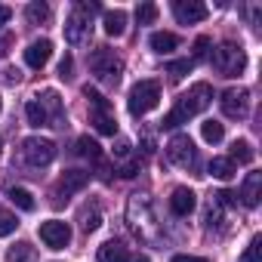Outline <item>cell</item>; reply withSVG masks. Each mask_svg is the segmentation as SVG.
Returning a JSON list of instances; mask_svg holds the SVG:
<instances>
[{
    "label": "cell",
    "instance_id": "8fae6325",
    "mask_svg": "<svg viewBox=\"0 0 262 262\" xmlns=\"http://www.w3.org/2000/svg\"><path fill=\"white\" fill-rule=\"evenodd\" d=\"M90 31H93V25H90V16L83 13V10H77L74 7V13L65 19V40L68 43H83L86 37H90Z\"/></svg>",
    "mask_w": 262,
    "mask_h": 262
},
{
    "label": "cell",
    "instance_id": "8d00e7d4",
    "mask_svg": "<svg viewBox=\"0 0 262 262\" xmlns=\"http://www.w3.org/2000/svg\"><path fill=\"white\" fill-rule=\"evenodd\" d=\"M210 37H198L194 40V59H207V53H210Z\"/></svg>",
    "mask_w": 262,
    "mask_h": 262
},
{
    "label": "cell",
    "instance_id": "f546056e",
    "mask_svg": "<svg viewBox=\"0 0 262 262\" xmlns=\"http://www.w3.org/2000/svg\"><path fill=\"white\" fill-rule=\"evenodd\" d=\"M155 19H158V7L155 4H139L136 7V22L139 25H151Z\"/></svg>",
    "mask_w": 262,
    "mask_h": 262
},
{
    "label": "cell",
    "instance_id": "ac0fdd59",
    "mask_svg": "<svg viewBox=\"0 0 262 262\" xmlns=\"http://www.w3.org/2000/svg\"><path fill=\"white\" fill-rule=\"evenodd\" d=\"M133 256H129V250L120 244V241H108L99 247V262H129Z\"/></svg>",
    "mask_w": 262,
    "mask_h": 262
},
{
    "label": "cell",
    "instance_id": "ee69618b",
    "mask_svg": "<svg viewBox=\"0 0 262 262\" xmlns=\"http://www.w3.org/2000/svg\"><path fill=\"white\" fill-rule=\"evenodd\" d=\"M0 148H4V139H0Z\"/></svg>",
    "mask_w": 262,
    "mask_h": 262
},
{
    "label": "cell",
    "instance_id": "7bdbcfd3",
    "mask_svg": "<svg viewBox=\"0 0 262 262\" xmlns=\"http://www.w3.org/2000/svg\"><path fill=\"white\" fill-rule=\"evenodd\" d=\"M0 111H4V99H0Z\"/></svg>",
    "mask_w": 262,
    "mask_h": 262
},
{
    "label": "cell",
    "instance_id": "30bf717a",
    "mask_svg": "<svg viewBox=\"0 0 262 262\" xmlns=\"http://www.w3.org/2000/svg\"><path fill=\"white\" fill-rule=\"evenodd\" d=\"M40 241H43L50 250H65V247L71 244V228H68V222H62V219L43 222V225H40Z\"/></svg>",
    "mask_w": 262,
    "mask_h": 262
},
{
    "label": "cell",
    "instance_id": "ab89813d",
    "mask_svg": "<svg viewBox=\"0 0 262 262\" xmlns=\"http://www.w3.org/2000/svg\"><path fill=\"white\" fill-rule=\"evenodd\" d=\"M114 155H117V158H126V155H129V142H126V139H117Z\"/></svg>",
    "mask_w": 262,
    "mask_h": 262
},
{
    "label": "cell",
    "instance_id": "4316f807",
    "mask_svg": "<svg viewBox=\"0 0 262 262\" xmlns=\"http://www.w3.org/2000/svg\"><path fill=\"white\" fill-rule=\"evenodd\" d=\"M77 155H80V158H90L93 164L102 161V148H99V142H93L90 136H80V139H77Z\"/></svg>",
    "mask_w": 262,
    "mask_h": 262
},
{
    "label": "cell",
    "instance_id": "603a6c76",
    "mask_svg": "<svg viewBox=\"0 0 262 262\" xmlns=\"http://www.w3.org/2000/svg\"><path fill=\"white\" fill-rule=\"evenodd\" d=\"M253 158H256V151H253V145L247 142V139H234L231 142V164L237 161V164H253Z\"/></svg>",
    "mask_w": 262,
    "mask_h": 262
},
{
    "label": "cell",
    "instance_id": "cb8c5ba5",
    "mask_svg": "<svg viewBox=\"0 0 262 262\" xmlns=\"http://www.w3.org/2000/svg\"><path fill=\"white\" fill-rule=\"evenodd\" d=\"M201 136H204V142L219 145V142L225 139V126H222L219 120H204V123H201Z\"/></svg>",
    "mask_w": 262,
    "mask_h": 262
},
{
    "label": "cell",
    "instance_id": "d6a6232c",
    "mask_svg": "<svg viewBox=\"0 0 262 262\" xmlns=\"http://www.w3.org/2000/svg\"><path fill=\"white\" fill-rule=\"evenodd\" d=\"M204 222H207V228H219V225H222V210H219V204H216V201L210 204V210H207Z\"/></svg>",
    "mask_w": 262,
    "mask_h": 262
},
{
    "label": "cell",
    "instance_id": "836d02e7",
    "mask_svg": "<svg viewBox=\"0 0 262 262\" xmlns=\"http://www.w3.org/2000/svg\"><path fill=\"white\" fill-rule=\"evenodd\" d=\"M80 225H83V231H86V234H90V231H96V228L102 225V216H99V210H93V213H83V222H80Z\"/></svg>",
    "mask_w": 262,
    "mask_h": 262
},
{
    "label": "cell",
    "instance_id": "2e32d148",
    "mask_svg": "<svg viewBox=\"0 0 262 262\" xmlns=\"http://www.w3.org/2000/svg\"><path fill=\"white\" fill-rule=\"evenodd\" d=\"M34 99L47 108L50 123H53V126H62V99H59V93H56V90H43V93L34 96Z\"/></svg>",
    "mask_w": 262,
    "mask_h": 262
},
{
    "label": "cell",
    "instance_id": "e575fe53",
    "mask_svg": "<svg viewBox=\"0 0 262 262\" xmlns=\"http://www.w3.org/2000/svg\"><path fill=\"white\" fill-rule=\"evenodd\" d=\"M213 201H216L219 207H237V194H234V191H228V188H222Z\"/></svg>",
    "mask_w": 262,
    "mask_h": 262
},
{
    "label": "cell",
    "instance_id": "484cf974",
    "mask_svg": "<svg viewBox=\"0 0 262 262\" xmlns=\"http://www.w3.org/2000/svg\"><path fill=\"white\" fill-rule=\"evenodd\" d=\"M207 170H210V176H213V179H222V182H228V179L234 176V164H231L228 158H213Z\"/></svg>",
    "mask_w": 262,
    "mask_h": 262
},
{
    "label": "cell",
    "instance_id": "f35d334b",
    "mask_svg": "<svg viewBox=\"0 0 262 262\" xmlns=\"http://www.w3.org/2000/svg\"><path fill=\"white\" fill-rule=\"evenodd\" d=\"M173 262H210L207 256H191V253H176Z\"/></svg>",
    "mask_w": 262,
    "mask_h": 262
},
{
    "label": "cell",
    "instance_id": "ba28073f",
    "mask_svg": "<svg viewBox=\"0 0 262 262\" xmlns=\"http://www.w3.org/2000/svg\"><path fill=\"white\" fill-rule=\"evenodd\" d=\"M167 161L176 164V167H182V170H191V167L198 164V148H194V142H191L188 133H179V136L170 139V145H167Z\"/></svg>",
    "mask_w": 262,
    "mask_h": 262
},
{
    "label": "cell",
    "instance_id": "f1b7e54d",
    "mask_svg": "<svg viewBox=\"0 0 262 262\" xmlns=\"http://www.w3.org/2000/svg\"><path fill=\"white\" fill-rule=\"evenodd\" d=\"M16 225H19V219H16L7 207H0V237H10V234L16 231Z\"/></svg>",
    "mask_w": 262,
    "mask_h": 262
},
{
    "label": "cell",
    "instance_id": "60d3db41",
    "mask_svg": "<svg viewBox=\"0 0 262 262\" xmlns=\"http://www.w3.org/2000/svg\"><path fill=\"white\" fill-rule=\"evenodd\" d=\"M10 16H13V10L0 4V25H7V22H10Z\"/></svg>",
    "mask_w": 262,
    "mask_h": 262
},
{
    "label": "cell",
    "instance_id": "5bb4252c",
    "mask_svg": "<svg viewBox=\"0 0 262 262\" xmlns=\"http://www.w3.org/2000/svg\"><path fill=\"white\" fill-rule=\"evenodd\" d=\"M194 204H198V198H194L191 188H185V185L173 188V194H170V210H173L176 216H188V213L194 210Z\"/></svg>",
    "mask_w": 262,
    "mask_h": 262
},
{
    "label": "cell",
    "instance_id": "9a60e30c",
    "mask_svg": "<svg viewBox=\"0 0 262 262\" xmlns=\"http://www.w3.org/2000/svg\"><path fill=\"white\" fill-rule=\"evenodd\" d=\"M50 56H53V43H50V40H34V43L25 50L28 68H43V65L50 62Z\"/></svg>",
    "mask_w": 262,
    "mask_h": 262
},
{
    "label": "cell",
    "instance_id": "8992f818",
    "mask_svg": "<svg viewBox=\"0 0 262 262\" xmlns=\"http://www.w3.org/2000/svg\"><path fill=\"white\" fill-rule=\"evenodd\" d=\"M90 68H93V74H96L99 80H105V83H117L120 74H123V62H120V59L114 56V50H108V47L93 50Z\"/></svg>",
    "mask_w": 262,
    "mask_h": 262
},
{
    "label": "cell",
    "instance_id": "4dcf8cb0",
    "mask_svg": "<svg viewBox=\"0 0 262 262\" xmlns=\"http://www.w3.org/2000/svg\"><path fill=\"white\" fill-rule=\"evenodd\" d=\"M241 262H262V237H253L241 256Z\"/></svg>",
    "mask_w": 262,
    "mask_h": 262
},
{
    "label": "cell",
    "instance_id": "5b68a950",
    "mask_svg": "<svg viewBox=\"0 0 262 262\" xmlns=\"http://www.w3.org/2000/svg\"><path fill=\"white\" fill-rule=\"evenodd\" d=\"M158 102H161V83L158 80H139L133 90H129V114L133 117H142V114H148L151 108H158Z\"/></svg>",
    "mask_w": 262,
    "mask_h": 262
},
{
    "label": "cell",
    "instance_id": "3957f363",
    "mask_svg": "<svg viewBox=\"0 0 262 262\" xmlns=\"http://www.w3.org/2000/svg\"><path fill=\"white\" fill-rule=\"evenodd\" d=\"M126 216H129V225H133V231H136L139 237H145V241H158V231L151 228V225H158V219H155L151 204L145 201V194H133Z\"/></svg>",
    "mask_w": 262,
    "mask_h": 262
},
{
    "label": "cell",
    "instance_id": "1f68e13d",
    "mask_svg": "<svg viewBox=\"0 0 262 262\" xmlns=\"http://www.w3.org/2000/svg\"><path fill=\"white\" fill-rule=\"evenodd\" d=\"M191 65H194L191 59H176V62H170V65H167V74L179 80V77H185V74L191 71Z\"/></svg>",
    "mask_w": 262,
    "mask_h": 262
},
{
    "label": "cell",
    "instance_id": "277c9868",
    "mask_svg": "<svg viewBox=\"0 0 262 262\" xmlns=\"http://www.w3.org/2000/svg\"><path fill=\"white\" fill-rule=\"evenodd\" d=\"M213 68H216L219 74H225V77H237V74L247 68V53L241 50V43L225 40V43H219L216 53H213Z\"/></svg>",
    "mask_w": 262,
    "mask_h": 262
},
{
    "label": "cell",
    "instance_id": "e0dca14e",
    "mask_svg": "<svg viewBox=\"0 0 262 262\" xmlns=\"http://www.w3.org/2000/svg\"><path fill=\"white\" fill-rule=\"evenodd\" d=\"M259 191H262V173H247L244 188H241L244 204H247V207H259V198H262Z\"/></svg>",
    "mask_w": 262,
    "mask_h": 262
},
{
    "label": "cell",
    "instance_id": "4fadbf2b",
    "mask_svg": "<svg viewBox=\"0 0 262 262\" xmlns=\"http://www.w3.org/2000/svg\"><path fill=\"white\" fill-rule=\"evenodd\" d=\"M173 16L182 25H191V22L207 19V7L201 4V0H173Z\"/></svg>",
    "mask_w": 262,
    "mask_h": 262
},
{
    "label": "cell",
    "instance_id": "52a82bcc",
    "mask_svg": "<svg viewBox=\"0 0 262 262\" xmlns=\"http://www.w3.org/2000/svg\"><path fill=\"white\" fill-rule=\"evenodd\" d=\"M56 158V145L53 139H43V136H28L22 142V161L31 167V170H43L47 164H53Z\"/></svg>",
    "mask_w": 262,
    "mask_h": 262
},
{
    "label": "cell",
    "instance_id": "d590c367",
    "mask_svg": "<svg viewBox=\"0 0 262 262\" xmlns=\"http://www.w3.org/2000/svg\"><path fill=\"white\" fill-rule=\"evenodd\" d=\"M136 173H139V161H126L123 167H117V176L120 179H133Z\"/></svg>",
    "mask_w": 262,
    "mask_h": 262
},
{
    "label": "cell",
    "instance_id": "83f0119b",
    "mask_svg": "<svg viewBox=\"0 0 262 262\" xmlns=\"http://www.w3.org/2000/svg\"><path fill=\"white\" fill-rule=\"evenodd\" d=\"M25 16H28L31 25H43V22L50 19V7H47V4H28Z\"/></svg>",
    "mask_w": 262,
    "mask_h": 262
},
{
    "label": "cell",
    "instance_id": "7c38bea8",
    "mask_svg": "<svg viewBox=\"0 0 262 262\" xmlns=\"http://www.w3.org/2000/svg\"><path fill=\"white\" fill-rule=\"evenodd\" d=\"M86 182H90V173H83V170H65L62 179H59V185H56L59 201H62V198H71V194H77V191H83Z\"/></svg>",
    "mask_w": 262,
    "mask_h": 262
},
{
    "label": "cell",
    "instance_id": "7a4b0ae2",
    "mask_svg": "<svg viewBox=\"0 0 262 262\" xmlns=\"http://www.w3.org/2000/svg\"><path fill=\"white\" fill-rule=\"evenodd\" d=\"M83 96H86V102H90V120H93V126L99 129L102 136H114V133H117V120H114V111H111L108 99H105L102 93L90 90V86H83Z\"/></svg>",
    "mask_w": 262,
    "mask_h": 262
},
{
    "label": "cell",
    "instance_id": "b9f144b4",
    "mask_svg": "<svg viewBox=\"0 0 262 262\" xmlns=\"http://www.w3.org/2000/svg\"><path fill=\"white\" fill-rule=\"evenodd\" d=\"M129 262H151V259H148V256H133Z\"/></svg>",
    "mask_w": 262,
    "mask_h": 262
},
{
    "label": "cell",
    "instance_id": "9c48e42d",
    "mask_svg": "<svg viewBox=\"0 0 262 262\" xmlns=\"http://www.w3.org/2000/svg\"><path fill=\"white\" fill-rule=\"evenodd\" d=\"M219 108H222L225 117L244 120V117L250 114V93L241 90V86H231V90H225V93L219 96Z\"/></svg>",
    "mask_w": 262,
    "mask_h": 262
},
{
    "label": "cell",
    "instance_id": "d6986e66",
    "mask_svg": "<svg viewBox=\"0 0 262 262\" xmlns=\"http://www.w3.org/2000/svg\"><path fill=\"white\" fill-rule=\"evenodd\" d=\"M148 43H151V50H155V53H161V56H170V53L179 47V37H176V34H170V31H155Z\"/></svg>",
    "mask_w": 262,
    "mask_h": 262
},
{
    "label": "cell",
    "instance_id": "7402d4cb",
    "mask_svg": "<svg viewBox=\"0 0 262 262\" xmlns=\"http://www.w3.org/2000/svg\"><path fill=\"white\" fill-rule=\"evenodd\" d=\"M7 198H10L19 210H25V213H31V210L37 207V201H34V194H31L28 188H16V185H13V188H7Z\"/></svg>",
    "mask_w": 262,
    "mask_h": 262
},
{
    "label": "cell",
    "instance_id": "d4e9b609",
    "mask_svg": "<svg viewBox=\"0 0 262 262\" xmlns=\"http://www.w3.org/2000/svg\"><path fill=\"white\" fill-rule=\"evenodd\" d=\"M25 117H28V123H31V126H37V129L50 123V117H47V108H43L37 99H31V102L25 105Z\"/></svg>",
    "mask_w": 262,
    "mask_h": 262
},
{
    "label": "cell",
    "instance_id": "44dd1931",
    "mask_svg": "<svg viewBox=\"0 0 262 262\" xmlns=\"http://www.w3.org/2000/svg\"><path fill=\"white\" fill-rule=\"evenodd\" d=\"M7 262H37V250H34L31 244L19 241V244H13V247L7 250Z\"/></svg>",
    "mask_w": 262,
    "mask_h": 262
},
{
    "label": "cell",
    "instance_id": "ffe728a7",
    "mask_svg": "<svg viewBox=\"0 0 262 262\" xmlns=\"http://www.w3.org/2000/svg\"><path fill=\"white\" fill-rule=\"evenodd\" d=\"M126 31V13L123 10H108L105 13V34L108 37H120Z\"/></svg>",
    "mask_w": 262,
    "mask_h": 262
},
{
    "label": "cell",
    "instance_id": "6da1fadb",
    "mask_svg": "<svg viewBox=\"0 0 262 262\" xmlns=\"http://www.w3.org/2000/svg\"><path fill=\"white\" fill-rule=\"evenodd\" d=\"M210 102H213V90H210V83H194L185 96H179V99H176V108L161 120V126L173 129V126H179V123H188V117H194V114L207 111V108H210Z\"/></svg>",
    "mask_w": 262,
    "mask_h": 262
},
{
    "label": "cell",
    "instance_id": "74e56055",
    "mask_svg": "<svg viewBox=\"0 0 262 262\" xmlns=\"http://www.w3.org/2000/svg\"><path fill=\"white\" fill-rule=\"evenodd\" d=\"M71 68H74V62H71V56H65V59L59 62V77L68 80V77H71Z\"/></svg>",
    "mask_w": 262,
    "mask_h": 262
}]
</instances>
